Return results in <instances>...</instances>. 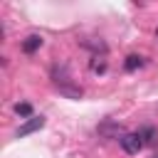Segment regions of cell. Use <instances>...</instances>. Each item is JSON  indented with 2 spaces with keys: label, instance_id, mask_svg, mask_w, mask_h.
Masks as SVG:
<instances>
[{
  "label": "cell",
  "instance_id": "cell-1",
  "mask_svg": "<svg viewBox=\"0 0 158 158\" xmlns=\"http://www.w3.org/2000/svg\"><path fill=\"white\" fill-rule=\"evenodd\" d=\"M118 141H121V148H123V151H126L128 156H136V153H138V151L143 148V141H141L138 131H136V133H123V136H121Z\"/></svg>",
  "mask_w": 158,
  "mask_h": 158
},
{
  "label": "cell",
  "instance_id": "cell-2",
  "mask_svg": "<svg viewBox=\"0 0 158 158\" xmlns=\"http://www.w3.org/2000/svg\"><path fill=\"white\" fill-rule=\"evenodd\" d=\"M44 126V116H32V118H27V123H22L20 128H17V138L20 136H27V133H35V131H40Z\"/></svg>",
  "mask_w": 158,
  "mask_h": 158
},
{
  "label": "cell",
  "instance_id": "cell-3",
  "mask_svg": "<svg viewBox=\"0 0 158 158\" xmlns=\"http://www.w3.org/2000/svg\"><path fill=\"white\" fill-rule=\"evenodd\" d=\"M40 47H42V37H40V35H27V37L22 40V52H25V54H35Z\"/></svg>",
  "mask_w": 158,
  "mask_h": 158
},
{
  "label": "cell",
  "instance_id": "cell-4",
  "mask_svg": "<svg viewBox=\"0 0 158 158\" xmlns=\"http://www.w3.org/2000/svg\"><path fill=\"white\" fill-rule=\"evenodd\" d=\"M89 67H91V72L94 74H104L106 72V54H91V62H89Z\"/></svg>",
  "mask_w": 158,
  "mask_h": 158
},
{
  "label": "cell",
  "instance_id": "cell-5",
  "mask_svg": "<svg viewBox=\"0 0 158 158\" xmlns=\"http://www.w3.org/2000/svg\"><path fill=\"white\" fill-rule=\"evenodd\" d=\"M138 136H141L143 146H153V143L158 141V131H156L153 126H143V128L138 131Z\"/></svg>",
  "mask_w": 158,
  "mask_h": 158
},
{
  "label": "cell",
  "instance_id": "cell-6",
  "mask_svg": "<svg viewBox=\"0 0 158 158\" xmlns=\"http://www.w3.org/2000/svg\"><path fill=\"white\" fill-rule=\"evenodd\" d=\"M143 67V57L141 54H128L126 59H123V69L126 72H136V69H141Z\"/></svg>",
  "mask_w": 158,
  "mask_h": 158
},
{
  "label": "cell",
  "instance_id": "cell-7",
  "mask_svg": "<svg viewBox=\"0 0 158 158\" xmlns=\"http://www.w3.org/2000/svg\"><path fill=\"white\" fill-rule=\"evenodd\" d=\"M57 89H59V94H64V96H69V99H79V96H81V89H79V86L64 84V86H57Z\"/></svg>",
  "mask_w": 158,
  "mask_h": 158
},
{
  "label": "cell",
  "instance_id": "cell-8",
  "mask_svg": "<svg viewBox=\"0 0 158 158\" xmlns=\"http://www.w3.org/2000/svg\"><path fill=\"white\" fill-rule=\"evenodd\" d=\"M15 114H17V116H22V118H32V106H30L27 101L15 104Z\"/></svg>",
  "mask_w": 158,
  "mask_h": 158
},
{
  "label": "cell",
  "instance_id": "cell-9",
  "mask_svg": "<svg viewBox=\"0 0 158 158\" xmlns=\"http://www.w3.org/2000/svg\"><path fill=\"white\" fill-rule=\"evenodd\" d=\"M99 133H104V136H111V133H121V126L118 123H104V126H99ZM123 136V133H121Z\"/></svg>",
  "mask_w": 158,
  "mask_h": 158
},
{
  "label": "cell",
  "instance_id": "cell-10",
  "mask_svg": "<svg viewBox=\"0 0 158 158\" xmlns=\"http://www.w3.org/2000/svg\"><path fill=\"white\" fill-rule=\"evenodd\" d=\"M156 35H158V32H156Z\"/></svg>",
  "mask_w": 158,
  "mask_h": 158
}]
</instances>
